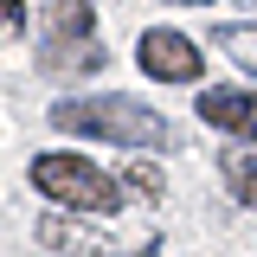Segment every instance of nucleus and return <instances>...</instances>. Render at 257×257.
I'll list each match as a JSON object with an SVG mask.
<instances>
[{
    "label": "nucleus",
    "mask_w": 257,
    "mask_h": 257,
    "mask_svg": "<svg viewBox=\"0 0 257 257\" xmlns=\"http://www.w3.org/2000/svg\"><path fill=\"white\" fill-rule=\"evenodd\" d=\"M52 128L64 135H103V142H122V148H167L174 128L155 103H135V96H71L52 103Z\"/></svg>",
    "instance_id": "1"
},
{
    "label": "nucleus",
    "mask_w": 257,
    "mask_h": 257,
    "mask_svg": "<svg viewBox=\"0 0 257 257\" xmlns=\"http://www.w3.org/2000/svg\"><path fill=\"white\" fill-rule=\"evenodd\" d=\"M32 187L45 193L52 206H64V212H90V219L122 212V187L84 155H39L32 161Z\"/></svg>",
    "instance_id": "2"
},
{
    "label": "nucleus",
    "mask_w": 257,
    "mask_h": 257,
    "mask_svg": "<svg viewBox=\"0 0 257 257\" xmlns=\"http://www.w3.org/2000/svg\"><path fill=\"white\" fill-rule=\"evenodd\" d=\"M103 39H96V7L90 0H52L45 7V52L39 64L52 77H90L103 71Z\"/></svg>",
    "instance_id": "3"
},
{
    "label": "nucleus",
    "mask_w": 257,
    "mask_h": 257,
    "mask_svg": "<svg viewBox=\"0 0 257 257\" xmlns=\"http://www.w3.org/2000/svg\"><path fill=\"white\" fill-rule=\"evenodd\" d=\"M135 58H142V71L155 77V84H193L199 77V45H193L187 32H174V26H148L142 32V45H135Z\"/></svg>",
    "instance_id": "4"
},
{
    "label": "nucleus",
    "mask_w": 257,
    "mask_h": 257,
    "mask_svg": "<svg viewBox=\"0 0 257 257\" xmlns=\"http://www.w3.org/2000/svg\"><path fill=\"white\" fill-rule=\"evenodd\" d=\"M199 122H212V128H231V135L257 142V90L206 84V90H199Z\"/></svg>",
    "instance_id": "5"
},
{
    "label": "nucleus",
    "mask_w": 257,
    "mask_h": 257,
    "mask_svg": "<svg viewBox=\"0 0 257 257\" xmlns=\"http://www.w3.org/2000/svg\"><path fill=\"white\" fill-rule=\"evenodd\" d=\"M212 45H219L225 58H238V64L257 77V26H219V32H212Z\"/></svg>",
    "instance_id": "6"
},
{
    "label": "nucleus",
    "mask_w": 257,
    "mask_h": 257,
    "mask_svg": "<svg viewBox=\"0 0 257 257\" xmlns=\"http://www.w3.org/2000/svg\"><path fill=\"white\" fill-rule=\"evenodd\" d=\"M225 180H231V193H238V206L257 212V161L251 155H225Z\"/></svg>",
    "instance_id": "7"
},
{
    "label": "nucleus",
    "mask_w": 257,
    "mask_h": 257,
    "mask_svg": "<svg viewBox=\"0 0 257 257\" xmlns=\"http://www.w3.org/2000/svg\"><path fill=\"white\" fill-rule=\"evenodd\" d=\"M26 32V0H0V39H20Z\"/></svg>",
    "instance_id": "8"
},
{
    "label": "nucleus",
    "mask_w": 257,
    "mask_h": 257,
    "mask_svg": "<svg viewBox=\"0 0 257 257\" xmlns=\"http://www.w3.org/2000/svg\"><path fill=\"white\" fill-rule=\"evenodd\" d=\"M128 187L155 199V193H161V167H148V161H135V167H128Z\"/></svg>",
    "instance_id": "9"
},
{
    "label": "nucleus",
    "mask_w": 257,
    "mask_h": 257,
    "mask_svg": "<svg viewBox=\"0 0 257 257\" xmlns=\"http://www.w3.org/2000/svg\"><path fill=\"white\" fill-rule=\"evenodd\" d=\"M193 7H206V0H193Z\"/></svg>",
    "instance_id": "10"
}]
</instances>
